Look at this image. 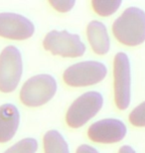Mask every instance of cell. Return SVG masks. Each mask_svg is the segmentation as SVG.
<instances>
[{
    "mask_svg": "<svg viewBox=\"0 0 145 153\" xmlns=\"http://www.w3.org/2000/svg\"><path fill=\"white\" fill-rule=\"evenodd\" d=\"M87 35L92 51L97 55H106L109 52L110 39L106 25L100 21L94 20L87 27Z\"/></svg>",
    "mask_w": 145,
    "mask_h": 153,
    "instance_id": "obj_11",
    "label": "cell"
},
{
    "mask_svg": "<svg viewBox=\"0 0 145 153\" xmlns=\"http://www.w3.org/2000/svg\"><path fill=\"white\" fill-rule=\"evenodd\" d=\"M126 133V125L117 118H104L95 121L88 129V138L94 142L103 144H112L121 141Z\"/></svg>",
    "mask_w": 145,
    "mask_h": 153,
    "instance_id": "obj_8",
    "label": "cell"
},
{
    "mask_svg": "<svg viewBox=\"0 0 145 153\" xmlns=\"http://www.w3.org/2000/svg\"><path fill=\"white\" fill-rule=\"evenodd\" d=\"M76 153H100V152L97 151V149H95L94 147H92L91 145L83 144L79 146Z\"/></svg>",
    "mask_w": 145,
    "mask_h": 153,
    "instance_id": "obj_17",
    "label": "cell"
},
{
    "mask_svg": "<svg viewBox=\"0 0 145 153\" xmlns=\"http://www.w3.org/2000/svg\"><path fill=\"white\" fill-rule=\"evenodd\" d=\"M58 90V84L53 76L41 74L27 79L20 91V100L23 105L38 108L53 99Z\"/></svg>",
    "mask_w": 145,
    "mask_h": 153,
    "instance_id": "obj_2",
    "label": "cell"
},
{
    "mask_svg": "<svg viewBox=\"0 0 145 153\" xmlns=\"http://www.w3.org/2000/svg\"><path fill=\"white\" fill-rule=\"evenodd\" d=\"M107 74L106 66L97 61H84L72 65L64 72L63 79L74 88L88 87L98 84Z\"/></svg>",
    "mask_w": 145,
    "mask_h": 153,
    "instance_id": "obj_5",
    "label": "cell"
},
{
    "mask_svg": "<svg viewBox=\"0 0 145 153\" xmlns=\"http://www.w3.org/2000/svg\"><path fill=\"white\" fill-rule=\"evenodd\" d=\"M118 153H136L133 148L129 145H123L119 148Z\"/></svg>",
    "mask_w": 145,
    "mask_h": 153,
    "instance_id": "obj_18",
    "label": "cell"
},
{
    "mask_svg": "<svg viewBox=\"0 0 145 153\" xmlns=\"http://www.w3.org/2000/svg\"><path fill=\"white\" fill-rule=\"evenodd\" d=\"M43 46L53 55L64 58H79L86 53V45L81 37L66 30L49 32L43 40Z\"/></svg>",
    "mask_w": 145,
    "mask_h": 153,
    "instance_id": "obj_6",
    "label": "cell"
},
{
    "mask_svg": "<svg viewBox=\"0 0 145 153\" xmlns=\"http://www.w3.org/2000/svg\"><path fill=\"white\" fill-rule=\"evenodd\" d=\"M37 149H38V141L32 137H27L15 143L4 153H36Z\"/></svg>",
    "mask_w": 145,
    "mask_h": 153,
    "instance_id": "obj_14",
    "label": "cell"
},
{
    "mask_svg": "<svg viewBox=\"0 0 145 153\" xmlns=\"http://www.w3.org/2000/svg\"><path fill=\"white\" fill-rule=\"evenodd\" d=\"M50 5L55 10H57L61 13H66L71 11L76 5L75 0H50Z\"/></svg>",
    "mask_w": 145,
    "mask_h": 153,
    "instance_id": "obj_16",
    "label": "cell"
},
{
    "mask_svg": "<svg viewBox=\"0 0 145 153\" xmlns=\"http://www.w3.org/2000/svg\"><path fill=\"white\" fill-rule=\"evenodd\" d=\"M115 105L124 111L129 106L131 99V68L127 54L119 52L113 62Z\"/></svg>",
    "mask_w": 145,
    "mask_h": 153,
    "instance_id": "obj_7",
    "label": "cell"
},
{
    "mask_svg": "<svg viewBox=\"0 0 145 153\" xmlns=\"http://www.w3.org/2000/svg\"><path fill=\"white\" fill-rule=\"evenodd\" d=\"M116 40L125 46H138L145 42V11L138 7H128L112 24Z\"/></svg>",
    "mask_w": 145,
    "mask_h": 153,
    "instance_id": "obj_1",
    "label": "cell"
},
{
    "mask_svg": "<svg viewBox=\"0 0 145 153\" xmlns=\"http://www.w3.org/2000/svg\"><path fill=\"white\" fill-rule=\"evenodd\" d=\"M45 153H70L69 145L58 130H49L44 135Z\"/></svg>",
    "mask_w": 145,
    "mask_h": 153,
    "instance_id": "obj_12",
    "label": "cell"
},
{
    "mask_svg": "<svg viewBox=\"0 0 145 153\" xmlns=\"http://www.w3.org/2000/svg\"><path fill=\"white\" fill-rule=\"evenodd\" d=\"M35 32L32 21L23 15L10 12L0 13V37L22 41L31 38Z\"/></svg>",
    "mask_w": 145,
    "mask_h": 153,
    "instance_id": "obj_9",
    "label": "cell"
},
{
    "mask_svg": "<svg viewBox=\"0 0 145 153\" xmlns=\"http://www.w3.org/2000/svg\"><path fill=\"white\" fill-rule=\"evenodd\" d=\"M23 73L22 56L15 46H7L0 54V91L12 93L19 85Z\"/></svg>",
    "mask_w": 145,
    "mask_h": 153,
    "instance_id": "obj_4",
    "label": "cell"
},
{
    "mask_svg": "<svg viewBox=\"0 0 145 153\" xmlns=\"http://www.w3.org/2000/svg\"><path fill=\"white\" fill-rule=\"evenodd\" d=\"M121 4V0H92L91 1L92 8L95 13L103 17H107L115 14Z\"/></svg>",
    "mask_w": 145,
    "mask_h": 153,
    "instance_id": "obj_13",
    "label": "cell"
},
{
    "mask_svg": "<svg viewBox=\"0 0 145 153\" xmlns=\"http://www.w3.org/2000/svg\"><path fill=\"white\" fill-rule=\"evenodd\" d=\"M129 121L134 126L145 127V100L130 112Z\"/></svg>",
    "mask_w": 145,
    "mask_h": 153,
    "instance_id": "obj_15",
    "label": "cell"
},
{
    "mask_svg": "<svg viewBox=\"0 0 145 153\" xmlns=\"http://www.w3.org/2000/svg\"><path fill=\"white\" fill-rule=\"evenodd\" d=\"M20 123V114L12 103L0 106V143H6L13 138Z\"/></svg>",
    "mask_w": 145,
    "mask_h": 153,
    "instance_id": "obj_10",
    "label": "cell"
},
{
    "mask_svg": "<svg viewBox=\"0 0 145 153\" xmlns=\"http://www.w3.org/2000/svg\"><path fill=\"white\" fill-rule=\"evenodd\" d=\"M103 105V97L100 93L91 91L80 96L69 108L66 122L70 127L80 128L95 116Z\"/></svg>",
    "mask_w": 145,
    "mask_h": 153,
    "instance_id": "obj_3",
    "label": "cell"
}]
</instances>
